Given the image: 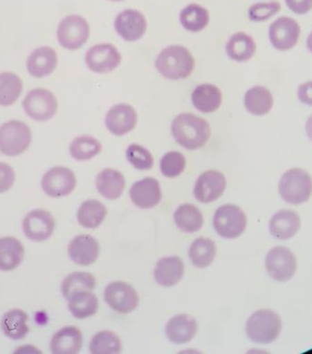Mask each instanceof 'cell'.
Instances as JSON below:
<instances>
[{
    "label": "cell",
    "mask_w": 312,
    "mask_h": 354,
    "mask_svg": "<svg viewBox=\"0 0 312 354\" xmlns=\"http://www.w3.org/2000/svg\"><path fill=\"white\" fill-rule=\"evenodd\" d=\"M170 132L176 143L188 151L203 148L212 137V127L206 119L192 113H181L173 118Z\"/></svg>",
    "instance_id": "6da1fadb"
},
{
    "label": "cell",
    "mask_w": 312,
    "mask_h": 354,
    "mask_svg": "<svg viewBox=\"0 0 312 354\" xmlns=\"http://www.w3.org/2000/svg\"><path fill=\"white\" fill-rule=\"evenodd\" d=\"M154 68L163 78L183 81L191 77L196 68V59L187 47L172 44L163 48L154 60Z\"/></svg>",
    "instance_id": "7a4b0ae2"
},
{
    "label": "cell",
    "mask_w": 312,
    "mask_h": 354,
    "mask_svg": "<svg viewBox=\"0 0 312 354\" xmlns=\"http://www.w3.org/2000/svg\"><path fill=\"white\" fill-rule=\"evenodd\" d=\"M245 329L252 342L258 344H269L278 339L281 334L282 320L273 310H257L248 319Z\"/></svg>",
    "instance_id": "3957f363"
},
{
    "label": "cell",
    "mask_w": 312,
    "mask_h": 354,
    "mask_svg": "<svg viewBox=\"0 0 312 354\" xmlns=\"http://www.w3.org/2000/svg\"><path fill=\"white\" fill-rule=\"evenodd\" d=\"M279 193L287 203H306L312 194L311 176L302 169H292L282 176Z\"/></svg>",
    "instance_id": "277c9868"
},
{
    "label": "cell",
    "mask_w": 312,
    "mask_h": 354,
    "mask_svg": "<svg viewBox=\"0 0 312 354\" xmlns=\"http://www.w3.org/2000/svg\"><path fill=\"white\" fill-rule=\"evenodd\" d=\"M90 36L89 23L82 15L66 16L57 26V41L64 49L68 50L81 49L89 41Z\"/></svg>",
    "instance_id": "5b68a950"
},
{
    "label": "cell",
    "mask_w": 312,
    "mask_h": 354,
    "mask_svg": "<svg viewBox=\"0 0 312 354\" xmlns=\"http://www.w3.org/2000/svg\"><path fill=\"white\" fill-rule=\"evenodd\" d=\"M31 141V130L25 122L12 120L0 127V153L4 156H20L28 150Z\"/></svg>",
    "instance_id": "8992f818"
},
{
    "label": "cell",
    "mask_w": 312,
    "mask_h": 354,
    "mask_svg": "<svg viewBox=\"0 0 312 354\" xmlns=\"http://www.w3.org/2000/svg\"><path fill=\"white\" fill-rule=\"evenodd\" d=\"M213 228L221 238L235 239L241 236L247 227L246 214L233 204L219 207L212 219Z\"/></svg>",
    "instance_id": "52a82bcc"
},
{
    "label": "cell",
    "mask_w": 312,
    "mask_h": 354,
    "mask_svg": "<svg viewBox=\"0 0 312 354\" xmlns=\"http://www.w3.org/2000/svg\"><path fill=\"white\" fill-rule=\"evenodd\" d=\"M122 55L118 48L109 42L93 45L84 55V62L90 71L100 75L116 71L121 66Z\"/></svg>",
    "instance_id": "ba28073f"
},
{
    "label": "cell",
    "mask_w": 312,
    "mask_h": 354,
    "mask_svg": "<svg viewBox=\"0 0 312 354\" xmlns=\"http://www.w3.org/2000/svg\"><path fill=\"white\" fill-rule=\"evenodd\" d=\"M23 107L29 118L38 122H47L57 114L58 101L50 90L36 88L26 95Z\"/></svg>",
    "instance_id": "9c48e42d"
},
{
    "label": "cell",
    "mask_w": 312,
    "mask_h": 354,
    "mask_svg": "<svg viewBox=\"0 0 312 354\" xmlns=\"http://www.w3.org/2000/svg\"><path fill=\"white\" fill-rule=\"evenodd\" d=\"M138 122L137 110L131 104L125 102L114 104L111 106L104 118L106 129L114 137H125L134 131Z\"/></svg>",
    "instance_id": "30bf717a"
},
{
    "label": "cell",
    "mask_w": 312,
    "mask_h": 354,
    "mask_svg": "<svg viewBox=\"0 0 312 354\" xmlns=\"http://www.w3.org/2000/svg\"><path fill=\"white\" fill-rule=\"evenodd\" d=\"M104 300L111 310L121 314H130L140 305V295L131 284L113 281L104 289Z\"/></svg>",
    "instance_id": "8fae6325"
},
{
    "label": "cell",
    "mask_w": 312,
    "mask_h": 354,
    "mask_svg": "<svg viewBox=\"0 0 312 354\" xmlns=\"http://www.w3.org/2000/svg\"><path fill=\"white\" fill-rule=\"evenodd\" d=\"M41 185L42 191L50 198H65L75 190L76 175L68 167H53L42 176Z\"/></svg>",
    "instance_id": "7c38bea8"
},
{
    "label": "cell",
    "mask_w": 312,
    "mask_h": 354,
    "mask_svg": "<svg viewBox=\"0 0 312 354\" xmlns=\"http://www.w3.org/2000/svg\"><path fill=\"white\" fill-rule=\"evenodd\" d=\"M113 26L122 41L132 44L140 41L145 36L148 30V21L140 10L127 9L117 15Z\"/></svg>",
    "instance_id": "4fadbf2b"
},
{
    "label": "cell",
    "mask_w": 312,
    "mask_h": 354,
    "mask_svg": "<svg viewBox=\"0 0 312 354\" xmlns=\"http://www.w3.org/2000/svg\"><path fill=\"white\" fill-rule=\"evenodd\" d=\"M226 176L216 169L206 170L199 176L194 186V196L202 204H210L218 201L226 192Z\"/></svg>",
    "instance_id": "5bb4252c"
},
{
    "label": "cell",
    "mask_w": 312,
    "mask_h": 354,
    "mask_svg": "<svg viewBox=\"0 0 312 354\" xmlns=\"http://www.w3.org/2000/svg\"><path fill=\"white\" fill-rule=\"evenodd\" d=\"M55 223L53 214L46 209L31 210L24 218L23 232L29 241L44 242L48 241L55 232Z\"/></svg>",
    "instance_id": "9a60e30c"
},
{
    "label": "cell",
    "mask_w": 312,
    "mask_h": 354,
    "mask_svg": "<svg viewBox=\"0 0 312 354\" xmlns=\"http://www.w3.org/2000/svg\"><path fill=\"white\" fill-rule=\"evenodd\" d=\"M266 268L268 275L277 281H287L297 271L295 254L286 247H275L266 257Z\"/></svg>",
    "instance_id": "2e32d148"
},
{
    "label": "cell",
    "mask_w": 312,
    "mask_h": 354,
    "mask_svg": "<svg viewBox=\"0 0 312 354\" xmlns=\"http://www.w3.org/2000/svg\"><path fill=\"white\" fill-rule=\"evenodd\" d=\"M300 24L293 18L279 17L269 26L268 38L275 49L285 52L293 49L300 41Z\"/></svg>",
    "instance_id": "e0dca14e"
},
{
    "label": "cell",
    "mask_w": 312,
    "mask_h": 354,
    "mask_svg": "<svg viewBox=\"0 0 312 354\" xmlns=\"http://www.w3.org/2000/svg\"><path fill=\"white\" fill-rule=\"evenodd\" d=\"M132 203L141 209H151L162 201L161 185L154 177H145L133 183L129 190Z\"/></svg>",
    "instance_id": "ac0fdd59"
},
{
    "label": "cell",
    "mask_w": 312,
    "mask_h": 354,
    "mask_svg": "<svg viewBox=\"0 0 312 354\" xmlns=\"http://www.w3.org/2000/svg\"><path fill=\"white\" fill-rule=\"evenodd\" d=\"M68 254L72 262L88 267L97 262L100 254V245L95 236L79 235L72 239L68 246Z\"/></svg>",
    "instance_id": "d6986e66"
},
{
    "label": "cell",
    "mask_w": 312,
    "mask_h": 354,
    "mask_svg": "<svg viewBox=\"0 0 312 354\" xmlns=\"http://www.w3.org/2000/svg\"><path fill=\"white\" fill-rule=\"evenodd\" d=\"M199 332V324L190 314H178L170 318L165 327L167 339L175 345L191 342Z\"/></svg>",
    "instance_id": "ffe728a7"
},
{
    "label": "cell",
    "mask_w": 312,
    "mask_h": 354,
    "mask_svg": "<svg viewBox=\"0 0 312 354\" xmlns=\"http://www.w3.org/2000/svg\"><path fill=\"white\" fill-rule=\"evenodd\" d=\"M223 100L222 90L210 82L197 85L191 93L192 105L202 114L216 113L222 106Z\"/></svg>",
    "instance_id": "44dd1931"
},
{
    "label": "cell",
    "mask_w": 312,
    "mask_h": 354,
    "mask_svg": "<svg viewBox=\"0 0 312 354\" xmlns=\"http://www.w3.org/2000/svg\"><path fill=\"white\" fill-rule=\"evenodd\" d=\"M185 273V263L180 257H166L157 261L154 270V278L156 283L165 288L177 286Z\"/></svg>",
    "instance_id": "7402d4cb"
},
{
    "label": "cell",
    "mask_w": 312,
    "mask_h": 354,
    "mask_svg": "<svg viewBox=\"0 0 312 354\" xmlns=\"http://www.w3.org/2000/svg\"><path fill=\"white\" fill-rule=\"evenodd\" d=\"M57 50L49 46H42L33 50L26 61V68L35 78L51 75L57 68Z\"/></svg>",
    "instance_id": "603a6c76"
},
{
    "label": "cell",
    "mask_w": 312,
    "mask_h": 354,
    "mask_svg": "<svg viewBox=\"0 0 312 354\" xmlns=\"http://www.w3.org/2000/svg\"><path fill=\"white\" fill-rule=\"evenodd\" d=\"M95 188L100 196L109 201L121 198L127 186V180L119 170L107 167L101 170L95 177Z\"/></svg>",
    "instance_id": "cb8c5ba5"
},
{
    "label": "cell",
    "mask_w": 312,
    "mask_h": 354,
    "mask_svg": "<svg viewBox=\"0 0 312 354\" xmlns=\"http://www.w3.org/2000/svg\"><path fill=\"white\" fill-rule=\"evenodd\" d=\"M84 344V335L76 326H65L53 335L50 350L55 354L79 353Z\"/></svg>",
    "instance_id": "d4e9b609"
},
{
    "label": "cell",
    "mask_w": 312,
    "mask_h": 354,
    "mask_svg": "<svg viewBox=\"0 0 312 354\" xmlns=\"http://www.w3.org/2000/svg\"><path fill=\"white\" fill-rule=\"evenodd\" d=\"M257 45L255 39L245 32L232 35L226 44V54L229 59L237 63L248 62L255 57Z\"/></svg>",
    "instance_id": "484cf974"
},
{
    "label": "cell",
    "mask_w": 312,
    "mask_h": 354,
    "mask_svg": "<svg viewBox=\"0 0 312 354\" xmlns=\"http://www.w3.org/2000/svg\"><path fill=\"white\" fill-rule=\"evenodd\" d=\"M301 221L297 212L290 209H282L277 212L269 222L271 235L279 239L287 241L300 231Z\"/></svg>",
    "instance_id": "4316f807"
},
{
    "label": "cell",
    "mask_w": 312,
    "mask_h": 354,
    "mask_svg": "<svg viewBox=\"0 0 312 354\" xmlns=\"http://www.w3.org/2000/svg\"><path fill=\"white\" fill-rule=\"evenodd\" d=\"M244 107L252 115L265 116L274 106V97L269 89L261 85L250 87L245 93Z\"/></svg>",
    "instance_id": "83f0119b"
},
{
    "label": "cell",
    "mask_w": 312,
    "mask_h": 354,
    "mask_svg": "<svg viewBox=\"0 0 312 354\" xmlns=\"http://www.w3.org/2000/svg\"><path fill=\"white\" fill-rule=\"evenodd\" d=\"M25 248L19 239L13 236L0 239V271L10 272L23 263Z\"/></svg>",
    "instance_id": "f1b7e54d"
},
{
    "label": "cell",
    "mask_w": 312,
    "mask_h": 354,
    "mask_svg": "<svg viewBox=\"0 0 312 354\" xmlns=\"http://www.w3.org/2000/svg\"><path fill=\"white\" fill-rule=\"evenodd\" d=\"M175 225L183 233L199 232L203 227L204 216L201 210L193 204L185 203L178 206L173 214Z\"/></svg>",
    "instance_id": "f546056e"
},
{
    "label": "cell",
    "mask_w": 312,
    "mask_h": 354,
    "mask_svg": "<svg viewBox=\"0 0 312 354\" xmlns=\"http://www.w3.org/2000/svg\"><path fill=\"white\" fill-rule=\"evenodd\" d=\"M28 315L20 308H12L2 316L0 327L8 339L21 340L28 334Z\"/></svg>",
    "instance_id": "4dcf8cb0"
},
{
    "label": "cell",
    "mask_w": 312,
    "mask_h": 354,
    "mask_svg": "<svg viewBox=\"0 0 312 354\" xmlns=\"http://www.w3.org/2000/svg\"><path fill=\"white\" fill-rule=\"evenodd\" d=\"M178 20L185 31L196 34L207 28L210 15L206 8L199 4L191 3L181 10Z\"/></svg>",
    "instance_id": "1f68e13d"
},
{
    "label": "cell",
    "mask_w": 312,
    "mask_h": 354,
    "mask_svg": "<svg viewBox=\"0 0 312 354\" xmlns=\"http://www.w3.org/2000/svg\"><path fill=\"white\" fill-rule=\"evenodd\" d=\"M217 254V247L212 239L200 236L194 239L189 247L188 255L192 265L203 270L214 262Z\"/></svg>",
    "instance_id": "d6a6232c"
},
{
    "label": "cell",
    "mask_w": 312,
    "mask_h": 354,
    "mask_svg": "<svg viewBox=\"0 0 312 354\" xmlns=\"http://www.w3.org/2000/svg\"><path fill=\"white\" fill-rule=\"evenodd\" d=\"M108 209L105 205L97 199H87L80 205L77 210L79 225L86 229L100 227L105 221Z\"/></svg>",
    "instance_id": "836d02e7"
},
{
    "label": "cell",
    "mask_w": 312,
    "mask_h": 354,
    "mask_svg": "<svg viewBox=\"0 0 312 354\" xmlns=\"http://www.w3.org/2000/svg\"><path fill=\"white\" fill-rule=\"evenodd\" d=\"M66 301L69 313L79 320H84L95 315L100 308L97 295L90 291L76 292Z\"/></svg>",
    "instance_id": "e575fe53"
},
{
    "label": "cell",
    "mask_w": 312,
    "mask_h": 354,
    "mask_svg": "<svg viewBox=\"0 0 312 354\" xmlns=\"http://www.w3.org/2000/svg\"><path fill=\"white\" fill-rule=\"evenodd\" d=\"M102 150V142L92 135L78 136L69 145V154L78 162L92 160L100 156Z\"/></svg>",
    "instance_id": "d590c367"
},
{
    "label": "cell",
    "mask_w": 312,
    "mask_h": 354,
    "mask_svg": "<svg viewBox=\"0 0 312 354\" xmlns=\"http://www.w3.org/2000/svg\"><path fill=\"white\" fill-rule=\"evenodd\" d=\"M95 287H97V279L93 274L77 271V272L69 274L63 279L61 283V292L63 297L68 300L76 292H93Z\"/></svg>",
    "instance_id": "8d00e7d4"
},
{
    "label": "cell",
    "mask_w": 312,
    "mask_h": 354,
    "mask_svg": "<svg viewBox=\"0 0 312 354\" xmlns=\"http://www.w3.org/2000/svg\"><path fill=\"white\" fill-rule=\"evenodd\" d=\"M119 335L109 330H102L93 335L89 343V351L93 354H116L122 351Z\"/></svg>",
    "instance_id": "74e56055"
},
{
    "label": "cell",
    "mask_w": 312,
    "mask_h": 354,
    "mask_svg": "<svg viewBox=\"0 0 312 354\" xmlns=\"http://www.w3.org/2000/svg\"><path fill=\"white\" fill-rule=\"evenodd\" d=\"M23 82L19 76L12 73H0V106L10 107L20 97Z\"/></svg>",
    "instance_id": "f35d334b"
},
{
    "label": "cell",
    "mask_w": 312,
    "mask_h": 354,
    "mask_svg": "<svg viewBox=\"0 0 312 354\" xmlns=\"http://www.w3.org/2000/svg\"><path fill=\"white\" fill-rule=\"evenodd\" d=\"M186 165L185 154L178 151H167L160 159V171L164 177L174 179L185 171Z\"/></svg>",
    "instance_id": "ab89813d"
},
{
    "label": "cell",
    "mask_w": 312,
    "mask_h": 354,
    "mask_svg": "<svg viewBox=\"0 0 312 354\" xmlns=\"http://www.w3.org/2000/svg\"><path fill=\"white\" fill-rule=\"evenodd\" d=\"M125 158L135 169L140 171H147L153 169L154 166L153 153L149 149L138 143H132L127 146L125 150Z\"/></svg>",
    "instance_id": "60d3db41"
},
{
    "label": "cell",
    "mask_w": 312,
    "mask_h": 354,
    "mask_svg": "<svg viewBox=\"0 0 312 354\" xmlns=\"http://www.w3.org/2000/svg\"><path fill=\"white\" fill-rule=\"evenodd\" d=\"M282 5L278 1L259 2L248 10V17L255 23H262L270 19L281 12Z\"/></svg>",
    "instance_id": "b9f144b4"
},
{
    "label": "cell",
    "mask_w": 312,
    "mask_h": 354,
    "mask_svg": "<svg viewBox=\"0 0 312 354\" xmlns=\"http://www.w3.org/2000/svg\"><path fill=\"white\" fill-rule=\"evenodd\" d=\"M15 182V172L12 167L0 162V194L6 193L12 187Z\"/></svg>",
    "instance_id": "7bdbcfd3"
},
{
    "label": "cell",
    "mask_w": 312,
    "mask_h": 354,
    "mask_svg": "<svg viewBox=\"0 0 312 354\" xmlns=\"http://www.w3.org/2000/svg\"><path fill=\"white\" fill-rule=\"evenodd\" d=\"M285 2L295 15H304L312 10V0H285Z\"/></svg>",
    "instance_id": "ee69618b"
},
{
    "label": "cell",
    "mask_w": 312,
    "mask_h": 354,
    "mask_svg": "<svg viewBox=\"0 0 312 354\" xmlns=\"http://www.w3.org/2000/svg\"><path fill=\"white\" fill-rule=\"evenodd\" d=\"M297 98L304 105L312 107V81L300 85L297 89Z\"/></svg>",
    "instance_id": "f6af8a7d"
},
{
    "label": "cell",
    "mask_w": 312,
    "mask_h": 354,
    "mask_svg": "<svg viewBox=\"0 0 312 354\" xmlns=\"http://www.w3.org/2000/svg\"><path fill=\"white\" fill-rule=\"evenodd\" d=\"M15 353H41V351L33 345H25L16 348Z\"/></svg>",
    "instance_id": "bcb514c9"
},
{
    "label": "cell",
    "mask_w": 312,
    "mask_h": 354,
    "mask_svg": "<svg viewBox=\"0 0 312 354\" xmlns=\"http://www.w3.org/2000/svg\"><path fill=\"white\" fill-rule=\"evenodd\" d=\"M306 133L309 140L312 141V114L306 122Z\"/></svg>",
    "instance_id": "7dc6e473"
},
{
    "label": "cell",
    "mask_w": 312,
    "mask_h": 354,
    "mask_svg": "<svg viewBox=\"0 0 312 354\" xmlns=\"http://www.w3.org/2000/svg\"><path fill=\"white\" fill-rule=\"evenodd\" d=\"M306 47H308L309 52L312 54V31L309 33L308 39H306Z\"/></svg>",
    "instance_id": "c3c4849f"
},
{
    "label": "cell",
    "mask_w": 312,
    "mask_h": 354,
    "mask_svg": "<svg viewBox=\"0 0 312 354\" xmlns=\"http://www.w3.org/2000/svg\"><path fill=\"white\" fill-rule=\"evenodd\" d=\"M109 1H113V2H121V1H125V0H109Z\"/></svg>",
    "instance_id": "681fc988"
}]
</instances>
